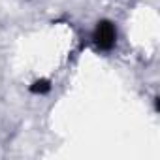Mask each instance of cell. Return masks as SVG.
I'll return each instance as SVG.
<instances>
[{
    "label": "cell",
    "mask_w": 160,
    "mask_h": 160,
    "mask_svg": "<svg viewBox=\"0 0 160 160\" xmlns=\"http://www.w3.org/2000/svg\"><path fill=\"white\" fill-rule=\"evenodd\" d=\"M92 40L96 43L98 49L102 51H109L113 45H115V40H117V30L113 27V23L109 21H100L94 28V34H92Z\"/></svg>",
    "instance_id": "6da1fadb"
},
{
    "label": "cell",
    "mask_w": 160,
    "mask_h": 160,
    "mask_svg": "<svg viewBox=\"0 0 160 160\" xmlns=\"http://www.w3.org/2000/svg\"><path fill=\"white\" fill-rule=\"evenodd\" d=\"M30 91L34 94H45V92L51 91V83L47 81V79H38V81H34L30 85Z\"/></svg>",
    "instance_id": "7a4b0ae2"
}]
</instances>
